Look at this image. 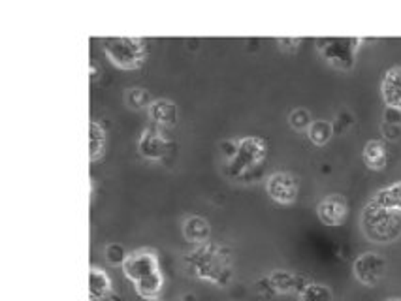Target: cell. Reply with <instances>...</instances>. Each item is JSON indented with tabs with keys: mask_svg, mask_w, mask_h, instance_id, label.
<instances>
[{
	"mask_svg": "<svg viewBox=\"0 0 401 301\" xmlns=\"http://www.w3.org/2000/svg\"><path fill=\"white\" fill-rule=\"evenodd\" d=\"M106 142H108V132L100 120H91L89 125V159L100 160L106 151Z\"/></svg>",
	"mask_w": 401,
	"mask_h": 301,
	"instance_id": "ac0fdd59",
	"label": "cell"
},
{
	"mask_svg": "<svg viewBox=\"0 0 401 301\" xmlns=\"http://www.w3.org/2000/svg\"><path fill=\"white\" fill-rule=\"evenodd\" d=\"M134 288H136L137 296L143 297V300L157 301L162 294V288H164V275H162V271H157V273L149 275L145 279L137 280Z\"/></svg>",
	"mask_w": 401,
	"mask_h": 301,
	"instance_id": "d6986e66",
	"label": "cell"
},
{
	"mask_svg": "<svg viewBox=\"0 0 401 301\" xmlns=\"http://www.w3.org/2000/svg\"><path fill=\"white\" fill-rule=\"evenodd\" d=\"M106 57L121 70H136L147 57V42L137 36H108L102 40Z\"/></svg>",
	"mask_w": 401,
	"mask_h": 301,
	"instance_id": "3957f363",
	"label": "cell"
},
{
	"mask_svg": "<svg viewBox=\"0 0 401 301\" xmlns=\"http://www.w3.org/2000/svg\"><path fill=\"white\" fill-rule=\"evenodd\" d=\"M168 147H170L168 130L157 128L153 125L143 128L142 134H140V140H137V151H140L143 159L147 160H160L168 153Z\"/></svg>",
	"mask_w": 401,
	"mask_h": 301,
	"instance_id": "30bf717a",
	"label": "cell"
},
{
	"mask_svg": "<svg viewBox=\"0 0 401 301\" xmlns=\"http://www.w3.org/2000/svg\"><path fill=\"white\" fill-rule=\"evenodd\" d=\"M151 125L162 130H170L177 123V106L170 98H154L147 108Z\"/></svg>",
	"mask_w": 401,
	"mask_h": 301,
	"instance_id": "7c38bea8",
	"label": "cell"
},
{
	"mask_svg": "<svg viewBox=\"0 0 401 301\" xmlns=\"http://www.w3.org/2000/svg\"><path fill=\"white\" fill-rule=\"evenodd\" d=\"M288 123H290L294 130H307L311 123H313V117L305 108H294L290 111V115H288Z\"/></svg>",
	"mask_w": 401,
	"mask_h": 301,
	"instance_id": "603a6c76",
	"label": "cell"
},
{
	"mask_svg": "<svg viewBox=\"0 0 401 301\" xmlns=\"http://www.w3.org/2000/svg\"><path fill=\"white\" fill-rule=\"evenodd\" d=\"M185 262L198 279L225 286L232 279V252L219 243H203L191 251Z\"/></svg>",
	"mask_w": 401,
	"mask_h": 301,
	"instance_id": "6da1fadb",
	"label": "cell"
},
{
	"mask_svg": "<svg viewBox=\"0 0 401 301\" xmlns=\"http://www.w3.org/2000/svg\"><path fill=\"white\" fill-rule=\"evenodd\" d=\"M89 72H91V76H93V79H96V74H98V68H96V64L94 62H91V66H89Z\"/></svg>",
	"mask_w": 401,
	"mask_h": 301,
	"instance_id": "83f0119b",
	"label": "cell"
},
{
	"mask_svg": "<svg viewBox=\"0 0 401 301\" xmlns=\"http://www.w3.org/2000/svg\"><path fill=\"white\" fill-rule=\"evenodd\" d=\"M362 159L363 164L368 166L369 170H385V166L388 164V147H386V143L380 142V140H369L363 145Z\"/></svg>",
	"mask_w": 401,
	"mask_h": 301,
	"instance_id": "2e32d148",
	"label": "cell"
},
{
	"mask_svg": "<svg viewBox=\"0 0 401 301\" xmlns=\"http://www.w3.org/2000/svg\"><path fill=\"white\" fill-rule=\"evenodd\" d=\"M386 301H401V297H388Z\"/></svg>",
	"mask_w": 401,
	"mask_h": 301,
	"instance_id": "f546056e",
	"label": "cell"
},
{
	"mask_svg": "<svg viewBox=\"0 0 401 301\" xmlns=\"http://www.w3.org/2000/svg\"><path fill=\"white\" fill-rule=\"evenodd\" d=\"M363 40L352 38V36H328V38H317L315 45L320 57L335 70H352L356 62V53Z\"/></svg>",
	"mask_w": 401,
	"mask_h": 301,
	"instance_id": "277c9868",
	"label": "cell"
},
{
	"mask_svg": "<svg viewBox=\"0 0 401 301\" xmlns=\"http://www.w3.org/2000/svg\"><path fill=\"white\" fill-rule=\"evenodd\" d=\"M371 202L375 205H379V208L386 209V211L401 215V181H396V183H392V185L375 192Z\"/></svg>",
	"mask_w": 401,
	"mask_h": 301,
	"instance_id": "e0dca14e",
	"label": "cell"
},
{
	"mask_svg": "<svg viewBox=\"0 0 401 301\" xmlns=\"http://www.w3.org/2000/svg\"><path fill=\"white\" fill-rule=\"evenodd\" d=\"M317 215L322 225L341 226L349 217V203L341 194H328L317 205Z\"/></svg>",
	"mask_w": 401,
	"mask_h": 301,
	"instance_id": "8fae6325",
	"label": "cell"
},
{
	"mask_svg": "<svg viewBox=\"0 0 401 301\" xmlns=\"http://www.w3.org/2000/svg\"><path fill=\"white\" fill-rule=\"evenodd\" d=\"M380 94L386 108L401 111V66H392L390 70H386L380 81Z\"/></svg>",
	"mask_w": 401,
	"mask_h": 301,
	"instance_id": "4fadbf2b",
	"label": "cell"
},
{
	"mask_svg": "<svg viewBox=\"0 0 401 301\" xmlns=\"http://www.w3.org/2000/svg\"><path fill=\"white\" fill-rule=\"evenodd\" d=\"M309 283L311 280L305 279L303 275H298L288 269H275L256 283V290L268 297L277 296V294H298L300 296Z\"/></svg>",
	"mask_w": 401,
	"mask_h": 301,
	"instance_id": "8992f818",
	"label": "cell"
},
{
	"mask_svg": "<svg viewBox=\"0 0 401 301\" xmlns=\"http://www.w3.org/2000/svg\"><path fill=\"white\" fill-rule=\"evenodd\" d=\"M307 136L315 145H326L334 136V123L326 119H317L307 128Z\"/></svg>",
	"mask_w": 401,
	"mask_h": 301,
	"instance_id": "ffe728a7",
	"label": "cell"
},
{
	"mask_svg": "<svg viewBox=\"0 0 401 301\" xmlns=\"http://www.w3.org/2000/svg\"><path fill=\"white\" fill-rule=\"evenodd\" d=\"M266 192L273 202L290 205L298 200V179L290 171H273L266 179Z\"/></svg>",
	"mask_w": 401,
	"mask_h": 301,
	"instance_id": "9c48e42d",
	"label": "cell"
},
{
	"mask_svg": "<svg viewBox=\"0 0 401 301\" xmlns=\"http://www.w3.org/2000/svg\"><path fill=\"white\" fill-rule=\"evenodd\" d=\"M121 268L123 273L136 285L137 280L160 271L159 254L154 249H137V251L128 252L127 260L123 262Z\"/></svg>",
	"mask_w": 401,
	"mask_h": 301,
	"instance_id": "ba28073f",
	"label": "cell"
},
{
	"mask_svg": "<svg viewBox=\"0 0 401 301\" xmlns=\"http://www.w3.org/2000/svg\"><path fill=\"white\" fill-rule=\"evenodd\" d=\"M363 236L373 243H394L401 237V215L369 202L360 215Z\"/></svg>",
	"mask_w": 401,
	"mask_h": 301,
	"instance_id": "7a4b0ae2",
	"label": "cell"
},
{
	"mask_svg": "<svg viewBox=\"0 0 401 301\" xmlns=\"http://www.w3.org/2000/svg\"><path fill=\"white\" fill-rule=\"evenodd\" d=\"M104 254H106V260H108L111 266H123V262H125L128 256L127 249H125L121 243H115V241H111V243L106 245Z\"/></svg>",
	"mask_w": 401,
	"mask_h": 301,
	"instance_id": "cb8c5ba5",
	"label": "cell"
},
{
	"mask_svg": "<svg viewBox=\"0 0 401 301\" xmlns=\"http://www.w3.org/2000/svg\"><path fill=\"white\" fill-rule=\"evenodd\" d=\"M237 142L239 140H226V142H220V153L226 159V162H230L237 153Z\"/></svg>",
	"mask_w": 401,
	"mask_h": 301,
	"instance_id": "d4e9b609",
	"label": "cell"
},
{
	"mask_svg": "<svg viewBox=\"0 0 401 301\" xmlns=\"http://www.w3.org/2000/svg\"><path fill=\"white\" fill-rule=\"evenodd\" d=\"M183 237L188 241V243H194V245H203L208 243L209 237H211V226L203 217L200 215H188L183 220Z\"/></svg>",
	"mask_w": 401,
	"mask_h": 301,
	"instance_id": "9a60e30c",
	"label": "cell"
},
{
	"mask_svg": "<svg viewBox=\"0 0 401 301\" xmlns=\"http://www.w3.org/2000/svg\"><path fill=\"white\" fill-rule=\"evenodd\" d=\"M385 123H394V125H401V111L392 110V108H386Z\"/></svg>",
	"mask_w": 401,
	"mask_h": 301,
	"instance_id": "4316f807",
	"label": "cell"
},
{
	"mask_svg": "<svg viewBox=\"0 0 401 301\" xmlns=\"http://www.w3.org/2000/svg\"><path fill=\"white\" fill-rule=\"evenodd\" d=\"M125 102L128 104V108H132V110H140L143 106H147L153 102L151 100V94H149L147 89L143 87H130L127 89V93H125Z\"/></svg>",
	"mask_w": 401,
	"mask_h": 301,
	"instance_id": "7402d4cb",
	"label": "cell"
},
{
	"mask_svg": "<svg viewBox=\"0 0 401 301\" xmlns=\"http://www.w3.org/2000/svg\"><path fill=\"white\" fill-rule=\"evenodd\" d=\"M183 301H196V297H194L193 294H185V296H183Z\"/></svg>",
	"mask_w": 401,
	"mask_h": 301,
	"instance_id": "f1b7e54d",
	"label": "cell"
},
{
	"mask_svg": "<svg viewBox=\"0 0 401 301\" xmlns=\"http://www.w3.org/2000/svg\"><path fill=\"white\" fill-rule=\"evenodd\" d=\"M300 301H334L330 286L322 283H309L300 294Z\"/></svg>",
	"mask_w": 401,
	"mask_h": 301,
	"instance_id": "44dd1931",
	"label": "cell"
},
{
	"mask_svg": "<svg viewBox=\"0 0 401 301\" xmlns=\"http://www.w3.org/2000/svg\"><path fill=\"white\" fill-rule=\"evenodd\" d=\"M380 132H383V136H385L386 140L396 142L397 137L401 136V125H394V123H383V126H380Z\"/></svg>",
	"mask_w": 401,
	"mask_h": 301,
	"instance_id": "484cf974",
	"label": "cell"
},
{
	"mask_svg": "<svg viewBox=\"0 0 401 301\" xmlns=\"http://www.w3.org/2000/svg\"><path fill=\"white\" fill-rule=\"evenodd\" d=\"M111 277L102 268L89 269V301H108L113 294Z\"/></svg>",
	"mask_w": 401,
	"mask_h": 301,
	"instance_id": "5bb4252c",
	"label": "cell"
},
{
	"mask_svg": "<svg viewBox=\"0 0 401 301\" xmlns=\"http://www.w3.org/2000/svg\"><path fill=\"white\" fill-rule=\"evenodd\" d=\"M386 260L383 254L373 251L362 252L352 263V273L363 286H377L386 275Z\"/></svg>",
	"mask_w": 401,
	"mask_h": 301,
	"instance_id": "52a82bcc",
	"label": "cell"
},
{
	"mask_svg": "<svg viewBox=\"0 0 401 301\" xmlns=\"http://www.w3.org/2000/svg\"><path fill=\"white\" fill-rule=\"evenodd\" d=\"M266 154H268V145L262 137L245 136L237 142V153L230 162H226V170L232 177H242L247 171L260 168V164L266 160Z\"/></svg>",
	"mask_w": 401,
	"mask_h": 301,
	"instance_id": "5b68a950",
	"label": "cell"
}]
</instances>
